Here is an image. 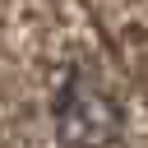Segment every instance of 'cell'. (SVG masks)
<instances>
[{"label": "cell", "mask_w": 148, "mask_h": 148, "mask_svg": "<svg viewBox=\"0 0 148 148\" xmlns=\"http://www.w3.org/2000/svg\"><path fill=\"white\" fill-rule=\"evenodd\" d=\"M51 125L65 148H111L125 116L88 74H69L51 102Z\"/></svg>", "instance_id": "6da1fadb"}]
</instances>
